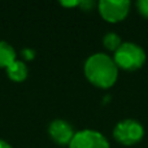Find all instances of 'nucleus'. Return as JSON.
I'll return each mask as SVG.
<instances>
[{
    "label": "nucleus",
    "mask_w": 148,
    "mask_h": 148,
    "mask_svg": "<svg viewBox=\"0 0 148 148\" xmlns=\"http://www.w3.org/2000/svg\"><path fill=\"white\" fill-rule=\"evenodd\" d=\"M84 75L94 86L109 88L118 78V68L110 56L105 53H94L84 62Z\"/></svg>",
    "instance_id": "1"
},
{
    "label": "nucleus",
    "mask_w": 148,
    "mask_h": 148,
    "mask_svg": "<svg viewBox=\"0 0 148 148\" xmlns=\"http://www.w3.org/2000/svg\"><path fill=\"white\" fill-rule=\"evenodd\" d=\"M146 52L140 46L133 42H125L121 47L114 52V60L117 68H121L127 72H135L140 69L146 62Z\"/></svg>",
    "instance_id": "2"
},
{
    "label": "nucleus",
    "mask_w": 148,
    "mask_h": 148,
    "mask_svg": "<svg viewBox=\"0 0 148 148\" xmlns=\"http://www.w3.org/2000/svg\"><path fill=\"white\" fill-rule=\"evenodd\" d=\"M144 135L142 123L133 118L122 120L113 129V136L122 146H134L139 143Z\"/></svg>",
    "instance_id": "3"
},
{
    "label": "nucleus",
    "mask_w": 148,
    "mask_h": 148,
    "mask_svg": "<svg viewBox=\"0 0 148 148\" xmlns=\"http://www.w3.org/2000/svg\"><path fill=\"white\" fill-rule=\"evenodd\" d=\"M131 3L129 0H100L97 3L99 13L108 22H120L129 14Z\"/></svg>",
    "instance_id": "4"
},
{
    "label": "nucleus",
    "mask_w": 148,
    "mask_h": 148,
    "mask_svg": "<svg viewBox=\"0 0 148 148\" xmlns=\"http://www.w3.org/2000/svg\"><path fill=\"white\" fill-rule=\"evenodd\" d=\"M69 148H109V142L101 133L91 129L77 131Z\"/></svg>",
    "instance_id": "5"
},
{
    "label": "nucleus",
    "mask_w": 148,
    "mask_h": 148,
    "mask_svg": "<svg viewBox=\"0 0 148 148\" xmlns=\"http://www.w3.org/2000/svg\"><path fill=\"white\" fill-rule=\"evenodd\" d=\"M48 135L59 146H69L75 135L73 126L66 120H53L48 126Z\"/></svg>",
    "instance_id": "6"
},
{
    "label": "nucleus",
    "mask_w": 148,
    "mask_h": 148,
    "mask_svg": "<svg viewBox=\"0 0 148 148\" xmlns=\"http://www.w3.org/2000/svg\"><path fill=\"white\" fill-rule=\"evenodd\" d=\"M5 70H7L8 78L13 82H23L27 78V74H29L27 65L23 61H21V60H16Z\"/></svg>",
    "instance_id": "7"
},
{
    "label": "nucleus",
    "mask_w": 148,
    "mask_h": 148,
    "mask_svg": "<svg viewBox=\"0 0 148 148\" xmlns=\"http://www.w3.org/2000/svg\"><path fill=\"white\" fill-rule=\"evenodd\" d=\"M16 60H17V53L14 47L5 40H0V68L7 69Z\"/></svg>",
    "instance_id": "8"
},
{
    "label": "nucleus",
    "mask_w": 148,
    "mask_h": 148,
    "mask_svg": "<svg viewBox=\"0 0 148 148\" xmlns=\"http://www.w3.org/2000/svg\"><path fill=\"white\" fill-rule=\"evenodd\" d=\"M122 44V40H121V36L116 33H108L104 35L103 38V46L108 49V51L116 52Z\"/></svg>",
    "instance_id": "9"
},
{
    "label": "nucleus",
    "mask_w": 148,
    "mask_h": 148,
    "mask_svg": "<svg viewBox=\"0 0 148 148\" xmlns=\"http://www.w3.org/2000/svg\"><path fill=\"white\" fill-rule=\"evenodd\" d=\"M136 9L144 18H148V0H138L136 1Z\"/></svg>",
    "instance_id": "10"
},
{
    "label": "nucleus",
    "mask_w": 148,
    "mask_h": 148,
    "mask_svg": "<svg viewBox=\"0 0 148 148\" xmlns=\"http://www.w3.org/2000/svg\"><path fill=\"white\" fill-rule=\"evenodd\" d=\"M21 52H22V57L25 60H33L34 57H35V51L31 48H25Z\"/></svg>",
    "instance_id": "11"
},
{
    "label": "nucleus",
    "mask_w": 148,
    "mask_h": 148,
    "mask_svg": "<svg viewBox=\"0 0 148 148\" xmlns=\"http://www.w3.org/2000/svg\"><path fill=\"white\" fill-rule=\"evenodd\" d=\"M79 7L84 10H90L94 7V1H90V0H84V1H79Z\"/></svg>",
    "instance_id": "12"
},
{
    "label": "nucleus",
    "mask_w": 148,
    "mask_h": 148,
    "mask_svg": "<svg viewBox=\"0 0 148 148\" xmlns=\"http://www.w3.org/2000/svg\"><path fill=\"white\" fill-rule=\"evenodd\" d=\"M62 7H77L79 5V1H60Z\"/></svg>",
    "instance_id": "13"
},
{
    "label": "nucleus",
    "mask_w": 148,
    "mask_h": 148,
    "mask_svg": "<svg viewBox=\"0 0 148 148\" xmlns=\"http://www.w3.org/2000/svg\"><path fill=\"white\" fill-rule=\"evenodd\" d=\"M0 148H13L12 146H10L8 142L3 140V139H0Z\"/></svg>",
    "instance_id": "14"
}]
</instances>
